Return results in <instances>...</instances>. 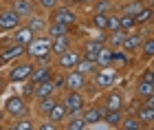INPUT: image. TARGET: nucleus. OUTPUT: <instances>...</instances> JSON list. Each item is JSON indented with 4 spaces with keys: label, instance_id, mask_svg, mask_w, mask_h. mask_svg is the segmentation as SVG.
<instances>
[{
    "label": "nucleus",
    "instance_id": "nucleus-1",
    "mask_svg": "<svg viewBox=\"0 0 154 130\" xmlns=\"http://www.w3.org/2000/svg\"><path fill=\"white\" fill-rule=\"evenodd\" d=\"M24 55L35 64H53L51 55V38L48 36H33V40L24 46Z\"/></svg>",
    "mask_w": 154,
    "mask_h": 130
},
{
    "label": "nucleus",
    "instance_id": "nucleus-2",
    "mask_svg": "<svg viewBox=\"0 0 154 130\" xmlns=\"http://www.w3.org/2000/svg\"><path fill=\"white\" fill-rule=\"evenodd\" d=\"M117 75H119V73H117L115 66H101V68H97V71L86 79V86H84V91H93V93L106 91V88L115 86Z\"/></svg>",
    "mask_w": 154,
    "mask_h": 130
},
{
    "label": "nucleus",
    "instance_id": "nucleus-3",
    "mask_svg": "<svg viewBox=\"0 0 154 130\" xmlns=\"http://www.w3.org/2000/svg\"><path fill=\"white\" fill-rule=\"evenodd\" d=\"M33 71V60H29L26 55L9 62V68H7V82L9 84H22L24 79H29V75Z\"/></svg>",
    "mask_w": 154,
    "mask_h": 130
},
{
    "label": "nucleus",
    "instance_id": "nucleus-4",
    "mask_svg": "<svg viewBox=\"0 0 154 130\" xmlns=\"http://www.w3.org/2000/svg\"><path fill=\"white\" fill-rule=\"evenodd\" d=\"M125 101H128V99H125L123 88L110 86V88H106V91L99 93V99H97V104H99L103 110H123Z\"/></svg>",
    "mask_w": 154,
    "mask_h": 130
},
{
    "label": "nucleus",
    "instance_id": "nucleus-5",
    "mask_svg": "<svg viewBox=\"0 0 154 130\" xmlns=\"http://www.w3.org/2000/svg\"><path fill=\"white\" fill-rule=\"evenodd\" d=\"M46 18L51 22H60V24H66V26H77L82 20V16L75 11L73 5H57L55 9H51L46 13Z\"/></svg>",
    "mask_w": 154,
    "mask_h": 130
},
{
    "label": "nucleus",
    "instance_id": "nucleus-6",
    "mask_svg": "<svg viewBox=\"0 0 154 130\" xmlns=\"http://www.w3.org/2000/svg\"><path fill=\"white\" fill-rule=\"evenodd\" d=\"M2 110H5V115H7L9 119L24 117V115H29V101H26L22 95H11V97L5 99Z\"/></svg>",
    "mask_w": 154,
    "mask_h": 130
},
{
    "label": "nucleus",
    "instance_id": "nucleus-7",
    "mask_svg": "<svg viewBox=\"0 0 154 130\" xmlns=\"http://www.w3.org/2000/svg\"><path fill=\"white\" fill-rule=\"evenodd\" d=\"M60 101L64 104L68 115H79L88 99H86V95H84V91H64V95L60 97Z\"/></svg>",
    "mask_w": 154,
    "mask_h": 130
},
{
    "label": "nucleus",
    "instance_id": "nucleus-8",
    "mask_svg": "<svg viewBox=\"0 0 154 130\" xmlns=\"http://www.w3.org/2000/svg\"><path fill=\"white\" fill-rule=\"evenodd\" d=\"M79 46H71V49H66L64 53H60V55L53 57V68L55 71H71V68H75L77 60H79Z\"/></svg>",
    "mask_w": 154,
    "mask_h": 130
},
{
    "label": "nucleus",
    "instance_id": "nucleus-9",
    "mask_svg": "<svg viewBox=\"0 0 154 130\" xmlns=\"http://www.w3.org/2000/svg\"><path fill=\"white\" fill-rule=\"evenodd\" d=\"M20 24H22V18H20L9 5L0 9V29H2V33L13 31V29H16V26H20Z\"/></svg>",
    "mask_w": 154,
    "mask_h": 130
},
{
    "label": "nucleus",
    "instance_id": "nucleus-10",
    "mask_svg": "<svg viewBox=\"0 0 154 130\" xmlns=\"http://www.w3.org/2000/svg\"><path fill=\"white\" fill-rule=\"evenodd\" d=\"M22 22L33 31V36H44V33H46V26H48V18H46V13H44V11H42V13L35 11L33 16L24 18Z\"/></svg>",
    "mask_w": 154,
    "mask_h": 130
},
{
    "label": "nucleus",
    "instance_id": "nucleus-11",
    "mask_svg": "<svg viewBox=\"0 0 154 130\" xmlns=\"http://www.w3.org/2000/svg\"><path fill=\"white\" fill-rule=\"evenodd\" d=\"M86 75L77 73L75 68H71V71L64 73V88L62 91H84V86H86Z\"/></svg>",
    "mask_w": 154,
    "mask_h": 130
},
{
    "label": "nucleus",
    "instance_id": "nucleus-12",
    "mask_svg": "<svg viewBox=\"0 0 154 130\" xmlns=\"http://www.w3.org/2000/svg\"><path fill=\"white\" fill-rule=\"evenodd\" d=\"M82 119L86 121V126H95V124H101V117H103V108L99 104H88L82 108Z\"/></svg>",
    "mask_w": 154,
    "mask_h": 130
},
{
    "label": "nucleus",
    "instance_id": "nucleus-13",
    "mask_svg": "<svg viewBox=\"0 0 154 130\" xmlns=\"http://www.w3.org/2000/svg\"><path fill=\"white\" fill-rule=\"evenodd\" d=\"M53 64H35L33 62V71L29 75V79L33 82V84H40V82H44V79H51V75H53Z\"/></svg>",
    "mask_w": 154,
    "mask_h": 130
},
{
    "label": "nucleus",
    "instance_id": "nucleus-14",
    "mask_svg": "<svg viewBox=\"0 0 154 130\" xmlns=\"http://www.w3.org/2000/svg\"><path fill=\"white\" fill-rule=\"evenodd\" d=\"M9 7H11V9L16 11L22 20H24V18H29V16H33V13L38 11V9H35V2H33V0H11Z\"/></svg>",
    "mask_w": 154,
    "mask_h": 130
},
{
    "label": "nucleus",
    "instance_id": "nucleus-15",
    "mask_svg": "<svg viewBox=\"0 0 154 130\" xmlns=\"http://www.w3.org/2000/svg\"><path fill=\"white\" fill-rule=\"evenodd\" d=\"M0 53H2L5 62L9 64V62H13V60H18V57L24 55V46L18 44V42H7V44L0 46Z\"/></svg>",
    "mask_w": 154,
    "mask_h": 130
},
{
    "label": "nucleus",
    "instance_id": "nucleus-16",
    "mask_svg": "<svg viewBox=\"0 0 154 130\" xmlns=\"http://www.w3.org/2000/svg\"><path fill=\"white\" fill-rule=\"evenodd\" d=\"M101 46H103V42H99V40L86 38V40L82 42V46H79V55H82V57H88V60H95Z\"/></svg>",
    "mask_w": 154,
    "mask_h": 130
},
{
    "label": "nucleus",
    "instance_id": "nucleus-17",
    "mask_svg": "<svg viewBox=\"0 0 154 130\" xmlns=\"http://www.w3.org/2000/svg\"><path fill=\"white\" fill-rule=\"evenodd\" d=\"M11 42H18V44H22V46H26L33 40V31L29 29V26H26L24 22L20 24V26H16V29H13V33H11Z\"/></svg>",
    "mask_w": 154,
    "mask_h": 130
},
{
    "label": "nucleus",
    "instance_id": "nucleus-18",
    "mask_svg": "<svg viewBox=\"0 0 154 130\" xmlns=\"http://www.w3.org/2000/svg\"><path fill=\"white\" fill-rule=\"evenodd\" d=\"M60 101V97H57V93H53V95H48V97H42V99H35V113L40 115V117H46L48 115V110L55 106Z\"/></svg>",
    "mask_w": 154,
    "mask_h": 130
},
{
    "label": "nucleus",
    "instance_id": "nucleus-19",
    "mask_svg": "<svg viewBox=\"0 0 154 130\" xmlns=\"http://www.w3.org/2000/svg\"><path fill=\"white\" fill-rule=\"evenodd\" d=\"M137 55L141 57V60L152 62V57H154V38H152V33H148V36L143 38V42H141V46H139Z\"/></svg>",
    "mask_w": 154,
    "mask_h": 130
},
{
    "label": "nucleus",
    "instance_id": "nucleus-20",
    "mask_svg": "<svg viewBox=\"0 0 154 130\" xmlns=\"http://www.w3.org/2000/svg\"><path fill=\"white\" fill-rule=\"evenodd\" d=\"M73 46V38L71 36H62V38H53L51 40V55H60V53H64L66 49H71Z\"/></svg>",
    "mask_w": 154,
    "mask_h": 130
},
{
    "label": "nucleus",
    "instance_id": "nucleus-21",
    "mask_svg": "<svg viewBox=\"0 0 154 130\" xmlns=\"http://www.w3.org/2000/svg\"><path fill=\"white\" fill-rule=\"evenodd\" d=\"M73 33V26H66V24H60V22H51L48 20V26H46V33L44 36L48 38H62V36H71Z\"/></svg>",
    "mask_w": 154,
    "mask_h": 130
},
{
    "label": "nucleus",
    "instance_id": "nucleus-22",
    "mask_svg": "<svg viewBox=\"0 0 154 130\" xmlns=\"http://www.w3.org/2000/svg\"><path fill=\"white\" fill-rule=\"evenodd\" d=\"M57 93V88H55L53 79H44L40 82V84H35V93H33V101L35 99H42V97H48V95Z\"/></svg>",
    "mask_w": 154,
    "mask_h": 130
},
{
    "label": "nucleus",
    "instance_id": "nucleus-23",
    "mask_svg": "<svg viewBox=\"0 0 154 130\" xmlns=\"http://www.w3.org/2000/svg\"><path fill=\"white\" fill-rule=\"evenodd\" d=\"M134 95L139 99H145V97H152L154 95V82H148V79H137L134 84Z\"/></svg>",
    "mask_w": 154,
    "mask_h": 130
},
{
    "label": "nucleus",
    "instance_id": "nucleus-24",
    "mask_svg": "<svg viewBox=\"0 0 154 130\" xmlns=\"http://www.w3.org/2000/svg\"><path fill=\"white\" fill-rule=\"evenodd\" d=\"M88 9L90 13H110V11H117V2L115 0H93V5Z\"/></svg>",
    "mask_w": 154,
    "mask_h": 130
},
{
    "label": "nucleus",
    "instance_id": "nucleus-25",
    "mask_svg": "<svg viewBox=\"0 0 154 130\" xmlns=\"http://www.w3.org/2000/svg\"><path fill=\"white\" fill-rule=\"evenodd\" d=\"M68 117V113H66V108H64V104H62V101H57V104H55L51 110H48V115L44 119H51L53 124H57V126H62V121H64Z\"/></svg>",
    "mask_w": 154,
    "mask_h": 130
},
{
    "label": "nucleus",
    "instance_id": "nucleus-26",
    "mask_svg": "<svg viewBox=\"0 0 154 130\" xmlns=\"http://www.w3.org/2000/svg\"><path fill=\"white\" fill-rule=\"evenodd\" d=\"M97 68H99L97 62H95V60H88V57H79V60H77V64H75V71L82 73V75H86V77H90Z\"/></svg>",
    "mask_w": 154,
    "mask_h": 130
},
{
    "label": "nucleus",
    "instance_id": "nucleus-27",
    "mask_svg": "<svg viewBox=\"0 0 154 130\" xmlns=\"http://www.w3.org/2000/svg\"><path fill=\"white\" fill-rule=\"evenodd\" d=\"M125 36H128V31H123V29L108 33V36H106V46H110L112 51H119L121 44H123V40H125Z\"/></svg>",
    "mask_w": 154,
    "mask_h": 130
},
{
    "label": "nucleus",
    "instance_id": "nucleus-28",
    "mask_svg": "<svg viewBox=\"0 0 154 130\" xmlns=\"http://www.w3.org/2000/svg\"><path fill=\"white\" fill-rule=\"evenodd\" d=\"M119 128H121V130H143V124L139 121V117H137V115L123 113L121 121H119Z\"/></svg>",
    "mask_w": 154,
    "mask_h": 130
},
{
    "label": "nucleus",
    "instance_id": "nucleus-29",
    "mask_svg": "<svg viewBox=\"0 0 154 130\" xmlns=\"http://www.w3.org/2000/svg\"><path fill=\"white\" fill-rule=\"evenodd\" d=\"M60 128H66V130H86V121L82 119V115H68V117L62 121Z\"/></svg>",
    "mask_w": 154,
    "mask_h": 130
},
{
    "label": "nucleus",
    "instance_id": "nucleus-30",
    "mask_svg": "<svg viewBox=\"0 0 154 130\" xmlns=\"http://www.w3.org/2000/svg\"><path fill=\"white\" fill-rule=\"evenodd\" d=\"M95 62H97V66H99V68H101V66H112V49L103 44L101 49H99V53H97Z\"/></svg>",
    "mask_w": 154,
    "mask_h": 130
},
{
    "label": "nucleus",
    "instance_id": "nucleus-31",
    "mask_svg": "<svg viewBox=\"0 0 154 130\" xmlns=\"http://www.w3.org/2000/svg\"><path fill=\"white\" fill-rule=\"evenodd\" d=\"M121 117H123V110H103L101 121H103L106 126H110V128H119Z\"/></svg>",
    "mask_w": 154,
    "mask_h": 130
},
{
    "label": "nucleus",
    "instance_id": "nucleus-32",
    "mask_svg": "<svg viewBox=\"0 0 154 130\" xmlns=\"http://www.w3.org/2000/svg\"><path fill=\"white\" fill-rule=\"evenodd\" d=\"M106 16H108V13H90L88 26L95 29V31H106Z\"/></svg>",
    "mask_w": 154,
    "mask_h": 130
},
{
    "label": "nucleus",
    "instance_id": "nucleus-33",
    "mask_svg": "<svg viewBox=\"0 0 154 130\" xmlns=\"http://www.w3.org/2000/svg\"><path fill=\"white\" fill-rule=\"evenodd\" d=\"M134 22H137V29H141V26H148V24L152 22V7H150V5L143 7V9L134 16Z\"/></svg>",
    "mask_w": 154,
    "mask_h": 130
},
{
    "label": "nucleus",
    "instance_id": "nucleus-34",
    "mask_svg": "<svg viewBox=\"0 0 154 130\" xmlns=\"http://www.w3.org/2000/svg\"><path fill=\"white\" fill-rule=\"evenodd\" d=\"M11 130H35V121H33V119L29 117V115H24V117L13 119Z\"/></svg>",
    "mask_w": 154,
    "mask_h": 130
},
{
    "label": "nucleus",
    "instance_id": "nucleus-35",
    "mask_svg": "<svg viewBox=\"0 0 154 130\" xmlns=\"http://www.w3.org/2000/svg\"><path fill=\"white\" fill-rule=\"evenodd\" d=\"M121 29V24H119V13L117 11H110L106 16V31L112 33V31H119Z\"/></svg>",
    "mask_w": 154,
    "mask_h": 130
},
{
    "label": "nucleus",
    "instance_id": "nucleus-36",
    "mask_svg": "<svg viewBox=\"0 0 154 130\" xmlns=\"http://www.w3.org/2000/svg\"><path fill=\"white\" fill-rule=\"evenodd\" d=\"M119 24H121L123 31H134L137 29L134 16H125V13H119Z\"/></svg>",
    "mask_w": 154,
    "mask_h": 130
},
{
    "label": "nucleus",
    "instance_id": "nucleus-37",
    "mask_svg": "<svg viewBox=\"0 0 154 130\" xmlns=\"http://www.w3.org/2000/svg\"><path fill=\"white\" fill-rule=\"evenodd\" d=\"M33 93H35V84H33L31 79H24V82H22V91H20V95H22L26 101H33Z\"/></svg>",
    "mask_w": 154,
    "mask_h": 130
},
{
    "label": "nucleus",
    "instance_id": "nucleus-38",
    "mask_svg": "<svg viewBox=\"0 0 154 130\" xmlns=\"http://www.w3.org/2000/svg\"><path fill=\"white\" fill-rule=\"evenodd\" d=\"M33 2H35V7H38L40 11H44V13H48L51 9H55V7L60 5L57 0H33Z\"/></svg>",
    "mask_w": 154,
    "mask_h": 130
},
{
    "label": "nucleus",
    "instance_id": "nucleus-39",
    "mask_svg": "<svg viewBox=\"0 0 154 130\" xmlns=\"http://www.w3.org/2000/svg\"><path fill=\"white\" fill-rule=\"evenodd\" d=\"M60 126L57 124H53L51 119H44L42 124H35V130H57Z\"/></svg>",
    "mask_w": 154,
    "mask_h": 130
},
{
    "label": "nucleus",
    "instance_id": "nucleus-40",
    "mask_svg": "<svg viewBox=\"0 0 154 130\" xmlns=\"http://www.w3.org/2000/svg\"><path fill=\"white\" fill-rule=\"evenodd\" d=\"M139 77H141V79H148V82H154V68H152V66H145V71L139 75Z\"/></svg>",
    "mask_w": 154,
    "mask_h": 130
},
{
    "label": "nucleus",
    "instance_id": "nucleus-41",
    "mask_svg": "<svg viewBox=\"0 0 154 130\" xmlns=\"http://www.w3.org/2000/svg\"><path fill=\"white\" fill-rule=\"evenodd\" d=\"M71 5H75V7H79V9H88V7L93 5V0H73Z\"/></svg>",
    "mask_w": 154,
    "mask_h": 130
},
{
    "label": "nucleus",
    "instance_id": "nucleus-42",
    "mask_svg": "<svg viewBox=\"0 0 154 130\" xmlns=\"http://www.w3.org/2000/svg\"><path fill=\"white\" fill-rule=\"evenodd\" d=\"M9 86V82H7V75L5 73H0V95L5 93V88Z\"/></svg>",
    "mask_w": 154,
    "mask_h": 130
},
{
    "label": "nucleus",
    "instance_id": "nucleus-43",
    "mask_svg": "<svg viewBox=\"0 0 154 130\" xmlns=\"http://www.w3.org/2000/svg\"><path fill=\"white\" fill-rule=\"evenodd\" d=\"M7 66V62H5V57H2V53H0V71H2V68Z\"/></svg>",
    "mask_w": 154,
    "mask_h": 130
},
{
    "label": "nucleus",
    "instance_id": "nucleus-44",
    "mask_svg": "<svg viewBox=\"0 0 154 130\" xmlns=\"http://www.w3.org/2000/svg\"><path fill=\"white\" fill-rule=\"evenodd\" d=\"M7 42H11V38H0V46L7 44Z\"/></svg>",
    "mask_w": 154,
    "mask_h": 130
},
{
    "label": "nucleus",
    "instance_id": "nucleus-45",
    "mask_svg": "<svg viewBox=\"0 0 154 130\" xmlns=\"http://www.w3.org/2000/svg\"><path fill=\"white\" fill-rule=\"evenodd\" d=\"M57 2H60V5H71L73 0H57Z\"/></svg>",
    "mask_w": 154,
    "mask_h": 130
},
{
    "label": "nucleus",
    "instance_id": "nucleus-46",
    "mask_svg": "<svg viewBox=\"0 0 154 130\" xmlns=\"http://www.w3.org/2000/svg\"><path fill=\"white\" fill-rule=\"evenodd\" d=\"M0 2H7V5H9V2H11V0H0Z\"/></svg>",
    "mask_w": 154,
    "mask_h": 130
},
{
    "label": "nucleus",
    "instance_id": "nucleus-47",
    "mask_svg": "<svg viewBox=\"0 0 154 130\" xmlns=\"http://www.w3.org/2000/svg\"><path fill=\"white\" fill-rule=\"evenodd\" d=\"M115 2H117V0H115Z\"/></svg>",
    "mask_w": 154,
    "mask_h": 130
}]
</instances>
